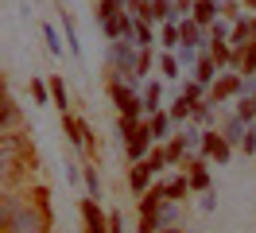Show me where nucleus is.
<instances>
[{
    "label": "nucleus",
    "instance_id": "obj_19",
    "mask_svg": "<svg viewBox=\"0 0 256 233\" xmlns=\"http://www.w3.org/2000/svg\"><path fill=\"white\" fill-rule=\"evenodd\" d=\"M190 113H194V105H190V101H186V97H178L175 105H171V117H175V121H186Z\"/></svg>",
    "mask_w": 256,
    "mask_h": 233
},
{
    "label": "nucleus",
    "instance_id": "obj_17",
    "mask_svg": "<svg viewBox=\"0 0 256 233\" xmlns=\"http://www.w3.org/2000/svg\"><path fill=\"white\" fill-rule=\"evenodd\" d=\"M214 70H218V62L210 59V55H202V59H198V82H202V86H206L210 78H214Z\"/></svg>",
    "mask_w": 256,
    "mask_h": 233
},
{
    "label": "nucleus",
    "instance_id": "obj_24",
    "mask_svg": "<svg viewBox=\"0 0 256 233\" xmlns=\"http://www.w3.org/2000/svg\"><path fill=\"white\" fill-rule=\"evenodd\" d=\"M144 163H148V171L156 175V171H163V167H167V152H152V155L144 159Z\"/></svg>",
    "mask_w": 256,
    "mask_h": 233
},
{
    "label": "nucleus",
    "instance_id": "obj_28",
    "mask_svg": "<svg viewBox=\"0 0 256 233\" xmlns=\"http://www.w3.org/2000/svg\"><path fill=\"white\" fill-rule=\"evenodd\" d=\"M182 97H186L190 105H198V97H202V82H186V90H182Z\"/></svg>",
    "mask_w": 256,
    "mask_h": 233
},
{
    "label": "nucleus",
    "instance_id": "obj_32",
    "mask_svg": "<svg viewBox=\"0 0 256 233\" xmlns=\"http://www.w3.org/2000/svg\"><path fill=\"white\" fill-rule=\"evenodd\" d=\"M128 97H132V90H128V86H112V101H116V109L124 105Z\"/></svg>",
    "mask_w": 256,
    "mask_h": 233
},
{
    "label": "nucleus",
    "instance_id": "obj_33",
    "mask_svg": "<svg viewBox=\"0 0 256 233\" xmlns=\"http://www.w3.org/2000/svg\"><path fill=\"white\" fill-rule=\"evenodd\" d=\"M86 186H90V198H94V194H97V175H94V167L86 171Z\"/></svg>",
    "mask_w": 256,
    "mask_h": 233
},
{
    "label": "nucleus",
    "instance_id": "obj_25",
    "mask_svg": "<svg viewBox=\"0 0 256 233\" xmlns=\"http://www.w3.org/2000/svg\"><path fill=\"white\" fill-rule=\"evenodd\" d=\"M163 47H182V39H178V24H167V28H163Z\"/></svg>",
    "mask_w": 256,
    "mask_h": 233
},
{
    "label": "nucleus",
    "instance_id": "obj_11",
    "mask_svg": "<svg viewBox=\"0 0 256 233\" xmlns=\"http://www.w3.org/2000/svg\"><path fill=\"white\" fill-rule=\"evenodd\" d=\"M244 136H248V124L240 121V117H233V121L225 124V140L229 144H244Z\"/></svg>",
    "mask_w": 256,
    "mask_h": 233
},
{
    "label": "nucleus",
    "instance_id": "obj_38",
    "mask_svg": "<svg viewBox=\"0 0 256 233\" xmlns=\"http://www.w3.org/2000/svg\"><path fill=\"white\" fill-rule=\"evenodd\" d=\"M252 31H256V20H252Z\"/></svg>",
    "mask_w": 256,
    "mask_h": 233
},
{
    "label": "nucleus",
    "instance_id": "obj_27",
    "mask_svg": "<svg viewBox=\"0 0 256 233\" xmlns=\"http://www.w3.org/2000/svg\"><path fill=\"white\" fill-rule=\"evenodd\" d=\"M156 105H160V86L152 82V86H148V93H144V109H152V113H156Z\"/></svg>",
    "mask_w": 256,
    "mask_h": 233
},
{
    "label": "nucleus",
    "instance_id": "obj_14",
    "mask_svg": "<svg viewBox=\"0 0 256 233\" xmlns=\"http://www.w3.org/2000/svg\"><path fill=\"white\" fill-rule=\"evenodd\" d=\"M214 16H218V4H214V0H198V4H194V20H198V24H210Z\"/></svg>",
    "mask_w": 256,
    "mask_h": 233
},
{
    "label": "nucleus",
    "instance_id": "obj_34",
    "mask_svg": "<svg viewBox=\"0 0 256 233\" xmlns=\"http://www.w3.org/2000/svg\"><path fill=\"white\" fill-rule=\"evenodd\" d=\"M109 233H124V221H120V214L109 217Z\"/></svg>",
    "mask_w": 256,
    "mask_h": 233
},
{
    "label": "nucleus",
    "instance_id": "obj_39",
    "mask_svg": "<svg viewBox=\"0 0 256 233\" xmlns=\"http://www.w3.org/2000/svg\"><path fill=\"white\" fill-rule=\"evenodd\" d=\"M252 101H256V97H252Z\"/></svg>",
    "mask_w": 256,
    "mask_h": 233
},
{
    "label": "nucleus",
    "instance_id": "obj_20",
    "mask_svg": "<svg viewBox=\"0 0 256 233\" xmlns=\"http://www.w3.org/2000/svg\"><path fill=\"white\" fill-rule=\"evenodd\" d=\"M190 186H194V190H206V186H210V175H206V167H202V163L190 171Z\"/></svg>",
    "mask_w": 256,
    "mask_h": 233
},
{
    "label": "nucleus",
    "instance_id": "obj_30",
    "mask_svg": "<svg viewBox=\"0 0 256 233\" xmlns=\"http://www.w3.org/2000/svg\"><path fill=\"white\" fill-rule=\"evenodd\" d=\"M32 93H35V101H39V105H47V93H50V86H43V82H32Z\"/></svg>",
    "mask_w": 256,
    "mask_h": 233
},
{
    "label": "nucleus",
    "instance_id": "obj_5",
    "mask_svg": "<svg viewBox=\"0 0 256 233\" xmlns=\"http://www.w3.org/2000/svg\"><path fill=\"white\" fill-rule=\"evenodd\" d=\"M152 140H156V136H152V128L140 124V128L128 136V155H132L136 163H144V159H148V144H152Z\"/></svg>",
    "mask_w": 256,
    "mask_h": 233
},
{
    "label": "nucleus",
    "instance_id": "obj_29",
    "mask_svg": "<svg viewBox=\"0 0 256 233\" xmlns=\"http://www.w3.org/2000/svg\"><path fill=\"white\" fill-rule=\"evenodd\" d=\"M12 124H16V101L4 97V128H12Z\"/></svg>",
    "mask_w": 256,
    "mask_h": 233
},
{
    "label": "nucleus",
    "instance_id": "obj_18",
    "mask_svg": "<svg viewBox=\"0 0 256 233\" xmlns=\"http://www.w3.org/2000/svg\"><path fill=\"white\" fill-rule=\"evenodd\" d=\"M210 59L218 62V66H225V62H229V47H225V39H214V47H210Z\"/></svg>",
    "mask_w": 256,
    "mask_h": 233
},
{
    "label": "nucleus",
    "instance_id": "obj_15",
    "mask_svg": "<svg viewBox=\"0 0 256 233\" xmlns=\"http://www.w3.org/2000/svg\"><path fill=\"white\" fill-rule=\"evenodd\" d=\"M167 121H171L167 113H152V121H148V128H152V136H156V140H160V136H167Z\"/></svg>",
    "mask_w": 256,
    "mask_h": 233
},
{
    "label": "nucleus",
    "instance_id": "obj_22",
    "mask_svg": "<svg viewBox=\"0 0 256 233\" xmlns=\"http://www.w3.org/2000/svg\"><path fill=\"white\" fill-rule=\"evenodd\" d=\"M237 117H240V121H244V124H248V121H252V117H256V101H252V97H244V101H240V105H237Z\"/></svg>",
    "mask_w": 256,
    "mask_h": 233
},
{
    "label": "nucleus",
    "instance_id": "obj_35",
    "mask_svg": "<svg viewBox=\"0 0 256 233\" xmlns=\"http://www.w3.org/2000/svg\"><path fill=\"white\" fill-rule=\"evenodd\" d=\"M244 152H256V128H248V136H244Z\"/></svg>",
    "mask_w": 256,
    "mask_h": 233
},
{
    "label": "nucleus",
    "instance_id": "obj_6",
    "mask_svg": "<svg viewBox=\"0 0 256 233\" xmlns=\"http://www.w3.org/2000/svg\"><path fill=\"white\" fill-rule=\"evenodd\" d=\"M229 148H233V144H229L222 132H206V136H202V152L214 155L218 163H225V159H229Z\"/></svg>",
    "mask_w": 256,
    "mask_h": 233
},
{
    "label": "nucleus",
    "instance_id": "obj_26",
    "mask_svg": "<svg viewBox=\"0 0 256 233\" xmlns=\"http://www.w3.org/2000/svg\"><path fill=\"white\" fill-rule=\"evenodd\" d=\"M132 43H136V47H148V43H152V28H148L144 20L136 24V39H132Z\"/></svg>",
    "mask_w": 256,
    "mask_h": 233
},
{
    "label": "nucleus",
    "instance_id": "obj_10",
    "mask_svg": "<svg viewBox=\"0 0 256 233\" xmlns=\"http://www.w3.org/2000/svg\"><path fill=\"white\" fill-rule=\"evenodd\" d=\"M252 35H256V31H252V20H240L237 28H233V35H229V43H233V47H240V51H244V47L252 43Z\"/></svg>",
    "mask_w": 256,
    "mask_h": 233
},
{
    "label": "nucleus",
    "instance_id": "obj_16",
    "mask_svg": "<svg viewBox=\"0 0 256 233\" xmlns=\"http://www.w3.org/2000/svg\"><path fill=\"white\" fill-rule=\"evenodd\" d=\"M50 101H58V109L70 105V101H66V86H62V78H58V74L50 78Z\"/></svg>",
    "mask_w": 256,
    "mask_h": 233
},
{
    "label": "nucleus",
    "instance_id": "obj_7",
    "mask_svg": "<svg viewBox=\"0 0 256 233\" xmlns=\"http://www.w3.org/2000/svg\"><path fill=\"white\" fill-rule=\"evenodd\" d=\"M171 12H175V4L171 0H148L144 8H140V20H171Z\"/></svg>",
    "mask_w": 256,
    "mask_h": 233
},
{
    "label": "nucleus",
    "instance_id": "obj_3",
    "mask_svg": "<svg viewBox=\"0 0 256 233\" xmlns=\"http://www.w3.org/2000/svg\"><path fill=\"white\" fill-rule=\"evenodd\" d=\"M112 62H116L120 70H128L132 78H136V70H140V55L132 51V43H128V39H120V43H112Z\"/></svg>",
    "mask_w": 256,
    "mask_h": 233
},
{
    "label": "nucleus",
    "instance_id": "obj_21",
    "mask_svg": "<svg viewBox=\"0 0 256 233\" xmlns=\"http://www.w3.org/2000/svg\"><path fill=\"white\" fill-rule=\"evenodd\" d=\"M163 152H167V163H178V159L186 155V140H175V144H171V148H163Z\"/></svg>",
    "mask_w": 256,
    "mask_h": 233
},
{
    "label": "nucleus",
    "instance_id": "obj_13",
    "mask_svg": "<svg viewBox=\"0 0 256 233\" xmlns=\"http://www.w3.org/2000/svg\"><path fill=\"white\" fill-rule=\"evenodd\" d=\"M233 66H244V74H256V43L244 47L237 59H233Z\"/></svg>",
    "mask_w": 256,
    "mask_h": 233
},
{
    "label": "nucleus",
    "instance_id": "obj_12",
    "mask_svg": "<svg viewBox=\"0 0 256 233\" xmlns=\"http://www.w3.org/2000/svg\"><path fill=\"white\" fill-rule=\"evenodd\" d=\"M163 190H167V202H178L186 190H190V179H182V175H178V179H171V183H163Z\"/></svg>",
    "mask_w": 256,
    "mask_h": 233
},
{
    "label": "nucleus",
    "instance_id": "obj_1",
    "mask_svg": "<svg viewBox=\"0 0 256 233\" xmlns=\"http://www.w3.org/2000/svg\"><path fill=\"white\" fill-rule=\"evenodd\" d=\"M4 221H8V233H43V221H39V214H35V210H20L16 202H8Z\"/></svg>",
    "mask_w": 256,
    "mask_h": 233
},
{
    "label": "nucleus",
    "instance_id": "obj_9",
    "mask_svg": "<svg viewBox=\"0 0 256 233\" xmlns=\"http://www.w3.org/2000/svg\"><path fill=\"white\" fill-rule=\"evenodd\" d=\"M148 183H152V171H148V163H136V167H132V175H128V186H132L136 194H148Z\"/></svg>",
    "mask_w": 256,
    "mask_h": 233
},
{
    "label": "nucleus",
    "instance_id": "obj_8",
    "mask_svg": "<svg viewBox=\"0 0 256 233\" xmlns=\"http://www.w3.org/2000/svg\"><path fill=\"white\" fill-rule=\"evenodd\" d=\"M152 221H156V229H171V225H175L178 221V210H175V202H163L160 210H156V214H152Z\"/></svg>",
    "mask_w": 256,
    "mask_h": 233
},
{
    "label": "nucleus",
    "instance_id": "obj_4",
    "mask_svg": "<svg viewBox=\"0 0 256 233\" xmlns=\"http://www.w3.org/2000/svg\"><path fill=\"white\" fill-rule=\"evenodd\" d=\"M82 217H86V233H109V217L101 214V206L94 198L82 202Z\"/></svg>",
    "mask_w": 256,
    "mask_h": 233
},
{
    "label": "nucleus",
    "instance_id": "obj_36",
    "mask_svg": "<svg viewBox=\"0 0 256 233\" xmlns=\"http://www.w3.org/2000/svg\"><path fill=\"white\" fill-rule=\"evenodd\" d=\"M163 233H182V229H163Z\"/></svg>",
    "mask_w": 256,
    "mask_h": 233
},
{
    "label": "nucleus",
    "instance_id": "obj_31",
    "mask_svg": "<svg viewBox=\"0 0 256 233\" xmlns=\"http://www.w3.org/2000/svg\"><path fill=\"white\" fill-rule=\"evenodd\" d=\"M163 74H167V78L178 74V59H175V55H163Z\"/></svg>",
    "mask_w": 256,
    "mask_h": 233
},
{
    "label": "nucleus",
    "instance_id": "obj_23",
    "mask_svg": "<svg viewBox=\"0 0 256 233\" xmlns=\"http://www.w3.org/2000/svg\"><path fill=\"white\" fill-rule=\"evenodd\" d=\"M43 39H47V51H50V55H58V51H62V43H58V31L50 28V24L43 28Z\"/></svg>",
    "mask_w": 256,
    "mask_h": 233
},
{
    "label": "nucleus",
    "instance_id": "obj_37",
    "mask_svg": "<svg viewBox=\"0 0 256 233\" xmlns=\"http://www.w3.org/2000/svg\"><path fill=\"white\" fill-rule=\"evenodd\" d=\"M248 4H252V8H256V0H248Z\"/></svg>",
    "mask_w": 256,
    "mask_h": 233
},
{
    "label": "nucleus",
    "instance_id": "obj_2",
    "mask_svg": "<svg viewBox=\"0 0 256 233\" xmlns=\"http://www.w3.org/2000/svg\"><path fill=\"white\" fill-rule=\"evenodd\" d=\"M237 93H244V78L240 74H225L214 82V90H210V101L218 105V101H225V97H237Z\"/></svg>",
    "mask_w": 256,
    "mask_h": 233
}]
</instances>
